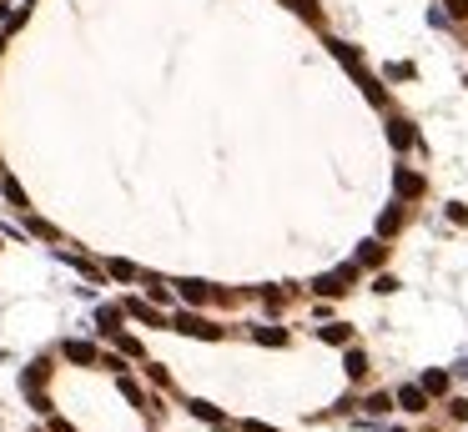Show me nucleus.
Segmentation results:
<instances>
[{
	"label": "nucleus",
	"instance_id": "nucleus-1",
	"mask_svg": "<svg viewBox=\"0 0 468 432\" xmlns=\"http://www.w3.org/2000/svg\"><path fill=\"white\" fill-rule=\"evenodd\" d=\"M353 282H357V267L348 262V267H337V272H328V276H317L312 292H317V297H343Z\"/></svg>",
	"mask_w": 468,
	"mask_h": 432
},
{
	"label": "nucleus",
	"instance_id": "nucleus-2",
	"mask_svg": "<svg viewBox=\"0 0 468 432\" xmlns=\"http://www.w3.org/2000/svg\"><path fill=\"white\" fill-rule=\"evenodd\" d=\"M172 327L186 332V337H202V342H217V337H222V327H211V322L197 317V312H177V317H172Z\"/></svg>",
	"mask_w": 468,
	"mask_h": 432
},
{
	"label": "nucleus",
	"instance_id": "nucleus-3",
	"mask_svg": "<svg viewBox=\"0 0 468 432\" xmlns=\"http://www.w3.org/2000/svg\"><path fill=\"white\" fill-rule=\"evenodd\" d=\"M393 407H403V413H428V392H423L418 382H408V387H398Z\"/></svg>",
	"mask_w": 468,
	"mask_h": 432
},
{
	"label": "nucleus",
	"instance_id": "nucleus-4",
	"mask_svg": "<svg viewBox=\"0 0 468 432\" xmlns=\"http://www.w3.org/2000/svg\"><path fill=\"white\" fill-rule=\"evenodd\" d=\"M393 186H398V197H423V176H418V171H408V166H398L393 171Z\"/></svg>",
	"mask_w": 468,
	"mask_h": 432
},
{
	"label": "nucleus",
	"instance_id": "nucleus-5",
	"mask_svg": "<svg viewBox=\"0 0 468 432\" xmlns=\"http://www.w3.org/2000/svg\"><path fill=\"white\" fill-rule=\"evenodd\" d=\"M121 312H126V317H136V322H146V327H166V317H161L156 307H146L141 297H131V301H126Z\"/></svg>",
	"mask_w": 468,
	"mask_h": 432
},
{
	"label": "nucleus",
	"instance_id": "nucleus-6",
	"mask_svg": "<svg viewBox=\"0 0 468 432\" xmlns=\"http://www.w3.org/2000/svg\"><path fill=\"white\" fill-rule=\"evenodd\" d=\"M60 352H66V362H76V367H96V362H101L91 342H66Z\"/></svg>",
	"mask_w": 468,
	"mask_h": 432
},
{
	"label": "nucleus",
	"instance_id": "nucleus-7",
	"mask_svg": "<svg viewBox=\"0 0 468 432\" xmlns=\"http://www.w3.org/2000/svg\"><path fill=\"white\" fill-rule=\"evenodd\" d=\"M177 292H181V301H191V307H202V301L211 297V287L197 282V276H191V282H177Z\"/></svg>",
	"mask_w": 468,
	"mask_h": 432
},
{
	"label": "nucleus",
	"instance_id": "nucleus-8",
	"mask_svg": "<svg viewBox=\"0 0 468 432\" xmlns=\"http://www.w3.org/2000/svg\"><path fill=\"white\" fill-rule=\"evenodd\" d=\"M418 387H423L428 397H443V392H449V372H423V377H418Z\"/></svg>",
	"mask_w": 468,
	"mask_h": 432
},
{
	"label": "nucleus",
	"instance_id": "nucleus-9",
	"mask_svg": "<svg viewBox=\"0 0 468 432\" xmlns=\"http://www.w3.org/2000/svg\"><path fill=\"white\" fill-rule=\"evenodd\" d=\"M46 377H51V362H31V367H26V377H20V382H26V392H35V387L46 382Z\"/></svg>",
	"mask_w": 468,
	"mask_h": 432
},
{
	"label": "nucleus",
	"instance_id": "nucleus-10",
	"mask_svg": "<svg viewBox=\"0 0 468 432\" xmlns=\"http://www.w3.org/2000/svg\"><path fill=\"white\" fill-rule=\"evenodd\" d=\"M323 337L332 342V347H348V342H353V327H343V322H328V327H323Z\"/></svg>",
	"mask_w": 468,
	"mask_h": 432
},
{
	"label": "nucleus",
	"instance_id": "nucleus-11",
	"mask_svg": "<svg viewBox=\"0 0 468 432\" xmlns=\"http://www.w3.org/2000/svg\"><path fill=\"white\" fill-rule=\"evenodd\" d=\"M348 377H368V357H363V347H348Z\"/></svg>",
	"mask_w": 468,
	"mask_h": 432
},
{
	"label": "nucleus",
	"instance_id": "nucleus-12",
	"mask_svg": "<svg viewBox=\"0 0 468 432\" xmlns=\"http://www.w3.org/2000/svg\"><path fill=\"white\" fill-rule=\"evenodd\" d=\"M393 146H418V131L408 121H393Z\"/></svg>",
	"mask_w": 468,
	"mask_h": 432
},
{
	"label": "nucleus",
	"instance_id": "nucleus-13",
	"mask_svg": "<svg viewBox=\"0 0 468 432\" xmlns=\"http://www.w3.org/2000/svg\"><path fill=\"white\" fill-rule=\"evenodd\" d=\"M252 337L267 342V347H282V342H287V332H282V327H252Z\"/></svg>",
	"mask_w": 468,
	"mask_h": 432
},
{
	"label": "nucleus",
	"instance_id": "nucleus-14",
	"mask_svg": "<svg viewBox=\"0 0 468 432\" xmlns=\"http://www.w3.org/2000/svg\"><path fill=\"white\" fill-rule=\"evenodd\" d=\"M357 262H363V267H378V262H382V242H363V247H357Z\"/></svg>",
	"mask_w": 468,
	"mask_h": 432
},
{
	"label": "nucleus",
	"instance_id": "nucleus-15",
	"mask_svg": "<svg viewBox=\"0 0 468 432\" xmlns=\"http://www.w3.org/2000/svg\"><path fill=\"white\" fill-rule=\"evenodd\" d=\"M287 6H292L297 15H307L312 26H317V20H323V10H317V0H287Z\"/></svg>",
	"mask_w": 468,
	"mask_h": 432
},
{
	"label": "nucleus",
	"instance_id": "nucleus-16",
	"mask_svg": "<svg viewBox=\"0 0 468 432\" xmlns=\"http://www.w3.org/2000/svg\"><path fill=\"white\" fill-rule=\"evenodd\" d=\"M328 46H332V56L343 60V66H357V51L348 46V40H328Z\"/></svg>",
	"mask_w": 468,
	"mask_h": 432
},
{
	"label": "nucleus",
	"instance_id": "nucleus-17",
	"mask_svg": "<svg viewBox=\"0 0 468 432\" xmlns=\"http://www.w3.org/2000/svg\"><path fill=\"white\" fill-rule=\"evenodd\" d=\"M398 226H403V211H382V216H378V231H382V236H393Z\"/></svg>",
	"mask_w": 468,
	"mask_h": 432
},
{
	"label": "nucleus",
	"instance_id": "nucleus-18",
	"mask_svg": "<svg viewBox=\"0 0 468 432\" xmlns=\"http://www.w3.org/2000/svg\"><path fill=\"white\" fill-rule=\"evenodd\" d=\"M106 272H111L116 282H136V276H141V272H136L131 262H111V267H106Z\"/></svg>",
	"mask_w": 468,
	"mask_h": 432
},
{
	"label": "nucleus",
	"instance_id": "nucleus-19",
	"mask_svg": "<svg viewBox=\"0 0 468 432\" xmlns=\"http://www.w3.org/2000/svg\"><path fill=\"white\" fill-rule=\"evenodd\" d=\"M96 322H101L106 332H121V307H101V317H96Z\"/></svg>",
	"mask_w": 468,
	"mask_h": 432
},
{
	"label": "nucleus",
	"instance_id": "nucleus-20",
	"mask_svg": "<svg viewBox=\"0 0 468 432\" xmlns=\"http://www.w3.org/2000/svg\"><path fill=\"white\" fill-rule=\"evenodd\" d=\"M111 337H116L121 357H141V342H136V337H126V332H111Z\"/></svg>",
	"mask_w": 468,
	"mask_h": 432
},
{
	"label": "nucleus",
	"instance_id": "nucleus-21",
	"mask_svg": "<svg viewBox=\"0 0 468 432\" xmlns=\"http://www.w3.org/2000/svg\"><path fill=\"white\" fill-rule=\"evenodd\" d=\"M121 392H126V402H136V407H146V397H141V387H136L131 377H126V372H121Z\"/></svg>",
	"mask_w": 468,
	"mask_h": 432
},
{
	"label": "nucleus",
	"instance_id": "nucleus-22",
	"mask_svg": "<svg viewBox=\"0 0 468 432\" xmlns=\"http://www.w3.org/2000/svg\"><path fill=\"white\" fill-rule=\"evenodd\" d=\"M6 201L26 211V191H20V181H10V176H6Z\"/></svg>",
	"mask_w": 468,
	"mask_h": 432
},
{
	"label": "nucleus",
	"instance_id": "nucleus-23",
	"mask_svg": "<svg viewBox=\"0 0 468 432\" xmlns=\"http://www.w3.org/2000/svg\"><path fill=\"white\" fill-rule=\"evenodd\" d=\"M191 413H197L202 422H222V413H217V407H211V402H191Z\"/></svg>",
	"mask_w": 468,
	"mask_h": 432
},
{
	"label": "nucleus",
	"instance_id": "nucleus-24",
	"mask_svg": "<svg viewBox=\"0 0 468 432\" xmlns=\"http://www.w3.org/2000/svg\"><path fill=\"white\" fill-rule=\"evenodd\" d=\"M388 407H393L388 392H373V397H368V413H388Z\"/></svg>",
	"mask_w": 468,
	"mask_h": 432
},
{
	"label": "nucleus",
	"instance_id": "nucleus-25",
	"mask_svg": "<svg viewBox=\"0 0 468 432\" xmlns=\"http://www.w3.org/2000/svg\"><path fill=\"white\" fill-rule=\"evenodd\" d=\"M373 292H382V297H388V292H398V276H388V272H382L378 282H373Z\"/></svg>",
	"mask_w": 468,
	"mask_h": 432
},
{
	"label": "nucleus",
	"instance_id": "nucleus-26",
	"mask_svg": "<svg viewBox=\"0 0 468 432\" xmlns=\"http://www.w3.org/2000/svg\"><path fill=\"white\" fill-rule=\"evenodd\" d=\"M449 15H453V20H468V0H449Z\"/></svg>",
	"mask_w": 468,
	"mask_h": 432
},
{
	"label": "nucleus",
	"instance_id": "nucleus-27",
	"mask_svg": "<svg viewBox=\"0 0 468 432\" xmlns=\"http://www.w3.org/2000/svg\"><path fill=\"white\" fill-rule=\"evenodd\" d=\"M453 417H458V422H468V402H463V397L453 402Z\"/></svg>",
	"mask_w": 468,
	"mask_h": 432
},
{
	"label": "nucleus",
	"instance_id": "nucleus-28",
	"mask_svg": "<svg viewBox=\"0 0 468 432\" xmlns=\"http://www.w3.org/2000/svg\"><path fill=\"white\" fill-rule=\"evenodd\" d=\"M247 432H277V427H267V422H247Z\"/></svg>",
	"mask_w": 468,
	"mask_h": 432
}]
</instances>
